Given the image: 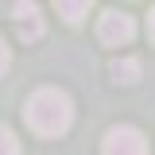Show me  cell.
<instances>
[{"label":"cell","mask_w":155,"mask_h":155,"mask_svg":"<svg viewBox=\"0 0 155 155\" xmlns=\"http://www.w3.org/2000/svg\"><path fill=\"white\" fill-rule=\"evenodd\" d=\"M27 124H31V132L39 136H62L70 124H74V105H70V97L62 93V89H39L31 101H27Z\"/></svg>","instance_id":"1"},{"label":"cell","mask_w":155,"mask_h":155,"mask_svg":"<svg viewBox=\"0 0 155 155\" xmlns=\"http://www.w3.org/2000/svg\"><path fill=\"white\" fill-rule=\"evenodd\" d=\"M136 35V23L132 16H124V12H105L101 23H97V39L105 43V47H128Z\"/></svg>","instance_id":"2"},{"label":"cell","mask_w":155,"mask_h":155,"mask_svg":"<svg viewBox=\"0 0 155 155\" xmlns=\"http://www.w3.org/2000/svg\"><path fill=\"white\" fill-rule=\"evenodd\" d=\"M105 155H147V140H143V132H136L128 124L109 128V136H105Z\"/></svg>","instance_id":"3"},{"label":"cell","mask_w":155,"mask_h":155,"mask_svg":"<svg viewBox=\"0 0 155 155\" xmlns=\"http://www.w3.org/2000/svg\"><path fill=\"white\" fill-rule=\"evenodd\" d=\"M16 27H19V39H27V43H35L43 35V16H39V8L31 0H19L16 4Z\"/></svg>","instance_id":"4"},{"label":"cell","mask_w":155,"mask_h":155,"mask_svg":"<svg viewBox=\"0 0 155 155\" xmlns=\"http://www.w3.org/2000/svg\"><path fill=\"white\" fill-rule=\"evenodd\" d=\"M51 4L58 8V16L66 19V23H81V19L89 16V4L93 0H51Z\"/></svg>","instance_id":"5"},{"label":"cell","mask_w":155,"mask_h":155,"mask_svg":"<svg viewBox=\"0 0 155 155\" xmlns=\"http://www.w3.org/2000/svg\"><path fill=\"white\" fill-rule=\"evenodd\" d=\"M113 78L124 81V85H132L136 78H140V62H136V58H116L113 62Z\"/></svg>","instance_id":"6"},{"label":"cell","mask_w":155,"mask_h":155,"mask_svg":"<svg viewBox=\"0 0 155 155\" xmlns=\"http://www.w3.org/2000/svg\"><path fill=\"white\" fill-rule=\"evenodd\" d=\"M0 155H19V140L12 136V128L0 124Z\"/></svg>","instance_id":"7"},{"label":"cell","mask_w":155,"mask_h":155,"mask_svg":"<svg viewBox=\"0 0 155 155\" xmlns=\"http://www.w3.org/2000/svg\"><path fill=\"white\" fill-rule=\"evenodd\" d=\"M8 66H12V51L4 47V39H0V78L8 74Z\"/></svg>","instance_id":"8"},{"label":"cell","mask_w":155,"mask_h":155,"mask_svg":"<svg viewBox=\"0 0 155 155\" xmlns=\"http://www.w3.org/2000/svg\"><path fill=\"white\" fill-rule=\"evenodd\" d=\"M147 35H151V43H155V8H151V16H147Z\"/></svg>","instance_id":"9"}]
</instances>
